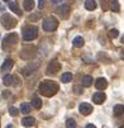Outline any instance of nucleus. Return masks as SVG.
<instances>
[{"instance_id":"nucleus-1","label":"nucleus","mask_w":124,"mask_h":128,"mask_svg":"<svg viewBox=\"0 0 124 128\" xmlns=\"http://www.w3.org/2000/svg\"><path fill=\"white\" fill-rule=\"evenodd\" d=\"M57 91H58V85L55 81L44 80L39 84V93L46 98H51L53 95H56Z\"/></svg>"},{"instance_id":"nucleus-2","label":"nucleus","mask_w":124,"mask_h":128,"mask_svg":"<svg viewBox=\"0 0 124 128\" xmlns=\"http://www.w3.org/2000/svg\"><path fill=\"white\" fill-rule=\"evenodd\" d=\"M16 44H18V36L15 33L8 34L3 41V50L6 51V52H10L11 50L15 48Z\"/></svg>"},{"instance_id":"nucleus-3","label":"nucleus","mask_w":124,"mask_h":128,"mask_svg":"<svg viewBox=\"0 0 124 128\" xmlns=\"http://www.w3.org/2000/svg\"><path fill=\"white\" fill-rule=\"evenodd\" d=\"M57 27H58V22L52 16H48L43 20V29L46 32H53L57 29Z\"/></svg>"},{"instance_id":"nucleus-4","label":"nucleus","mask_w":124,"mask_h":128,"mask_svg":"<svg viewBox=\"0 0 124 128\" xmlns=\"http://www.w3.org/2000/svg\"><path fill=\"white\" fill-rule=\"evenodd\" d=\"M38 36V28L37 27H27L23 32V40L24 41H33Z\"/></svg>"},{"instance_id":"nucleus-5","label":"nucleus","mask_w":124,"mask_h":128,"mask_svg":"<svg viewBox=\"0 0 124 128\" xmlns=\"http://www.w3.org/2000/svg\"><path fill=\"white\" fill-rule=\"evenodd\" d=\"M35 54H37V51H35L34 47H24L22 51H20V54L19 56L25 60V61H30L32 58L35 57Z\"/></svg>"},{"instance_id":"nucleus-6","label":"nucleus","mask_w":124,"mask_h":128,"mask_svg":"<svg viewBox=\"0 0 124 128\" xmlns=\"http://www.w3.org/2000/svg\"><path fill=\"white\" fill-rule=\"evenodd\" d=\"M1 23L6 29H11V28H14L16 26V20L14 19V18H11L10 14H4L1 16Z\"/></svg>"},{"instance_id":"nucleus-7","label":"nucleus","mask_w":124,"mask_h":128,"mask_svg":"<svg viewBox=\"0 0 124 128\" xmlns=\"http://www.w3.org/2000/svg\"><path fill=\"white\" fill-rule=\"evenodd\" d=\"M61 70V64L57 60H53L47 66V75H55Z\"/></svg>"},{"instance_id":"nucleus-8","label":"nucleus","mask_w":124,"mask_h":128,"mask_svg":"<svg viewBox=\"0 0 124 128\" xmlns=\"http://www.w3.org/2000/svg\"><path fill=\"white\" fill-rule=\"evenodd\" d=\"M79 110H80V113L82 116H89V114H91V112H93V106L90 104H87V103H82L79 106Z\"/></svg>"},{"instance_id":"nucleus-9","label":"nucleus","mask_w":124,"mask_h":128,"mask_svg":"<svg viewBox=\"0 0 124 128\" xmlns=\"http://www.w3.org/2000/svg\"><path fill=\"white\" fill-rule=\"evenodd\" d=\"M105 99H106V96H105L104 93H101V91H98V93H95V94L93 95V102H94L95 104H98V105L103 104V103L105 102Z\"/></svg>"},{"instance_id":"nucleus-10","label":"nucleus","mask_w":124,"mask_h":128,"mask_svg":"<svg viewBox=\"0 0 124 128\" xmlns=\"http://www.w3.org/2000/svg\"><path fill=\"white\" fill-rule=\"evenodd\" d=\"M106 86H108V81H106L104 78H100V79H98L95 81V88L98 90H105Z\"/></svg>"},{"instance_id":"nucleus-11","label":"nucleus","mask_w":124,"mask_h":128,"mask_svg":"<svg viewBox=\"0 0 124 128\" xmlns=\"http://www.w3.org/2000/svg\"><path fill=\"white\" fill-rule=\"evenodd\" d=\"M14 66V61L11 60V58H6L5 61H4V64L1 65V72H5V71H9V70H11V67Z\"/></svg>"},{"instance_id":"nucleus-12","label":"nucleus","mask_w":124,"mask_h":128,"mask_svg":"<svg viewBox=\"0 0 124 128\" xmlns=\"http://www.w3.org/2000/svg\"><path fill=\"white\" fill-rule=\"evenodd\" d=\"M68 13H70V6L68 5H62V6H60L57 9V14L61 15L62 18H66L68 15Z\"/></svg>"},{"instance_id":"nucleus-13","label":"nucleus","mask_w":124,"mask_h":128,"mask_svg":"<svg viewBox=\"0 0 124 128\" xmlns=\"http://www.w3.org/2000/svg\"><path fill=\"white\" fill-rule=\"evenodd\" d=\"M22 124L24 127H33L35 124V119L33 117H25V118L22 119Z\"/></svg>"},{"instance_id":"nucleus-14","label":"nucleus","mask_w":124,"mask_h":128,"mask_svg":"<svg viewBox=\"0 0 124 128\" xmlns=\"http://www.w3.org/2000/svg\"><path fill=\"white\" fill-rule=\"evenodd\" d=\"M15 80H16V78H14V76H11V75H6V76H4V85L5 86H10V85H15L16 82H15Z\"/></svg>"},{"instance_id":"nucleus-15","label":"nucleus","mask_w":124,"mask_h":128,"mask_svg":"<svg viewBox=\"0 0 124 128\" xmlns=\"http://www.w3.org/2000/svg\"><path fill=\"white\" fill-rule=\"evenodd\" d=\"M81 85H82L84 88H89V86H91V85H93V78H91V76H89V75L84 76V78H82V80H81Z\"/></svg>"},{"instance_id":"nucleus-16","label":"nucleus","mask_w":124,"mask_h":128,"mask_svg":"<svg viewBox=\"0 0 124 128\" xmlns=\"http://www.w3.org/2000/svg\"><path fill=\"white\" fill-rule=\"evenodd\" d=\"M23 8H24V10L32 12L33 8H34V0H24L23 2Z\"/></svg>"},{"instance_id":"nucleus-17","label":"nucleus","mask_w":124,"mask_h":128,"mask_svg":"<svg viewBox=\"0 0 124 128\" xmlns=\"http://www.w3.org/2000/svg\"><path fill=\"white\" fill-rule=\"evenodd\" d=\"M9 9H10L11 12H14L16 15H22V12H20L19 6H18V4H16L15 2H11V3H9Z\"/></svg>"},{"instance_id":"nucleus-18","label":"nucleus","mask_w":124,"mask_h":128,"mask_svg":"<svg viewBox=\"0 0 124 128\" xmlns=\"http://www.w3.org/2000/svg\"><path fill=\"white\" fill-rule=\"evenodd\" d=\"M61 81H62L63 84H67V82H70V81H72V74H71V72H65V74H62Z\"/></svg>"},{"instance_id":"nucleus-19","label":"nucleus","mask_w":124,"mask_h":128,"mask_svg":"<svg viewBox=\"0 0 124 128\" xmlns=\"http://www.w3.org/2000/svg\"><path fill=\"white\" fill-rule=\"evenodd\" d=\"M85 8L87 9V10H95V8H96V3H95V0H86L85 2Z\"/></svg>"},{"instance_id":"nucleus-20","label":"nucleus","mask_w":124,"mask_h":128,"mask_svg":"<svg viewBox=\"0 0 124 128\" xmlns=\"http://www.w3.org/2000/svg\"><path fill=\"white\" fill-rule=\"evenodd\" d=\"M113 112H114V116L115 117H119L124 113V106L123 105H115L114 109H113Z\"/></svg>"},{"instance_id":"nucleus-21","label":"nucleus","mask_w":124,"mask_h":128,"mask_svg":"<svg viewBox=\"0 0 124 128\" xmlns=\"http://www.w3.org/2000/svg\"><path fill=\"white\" fill-rule=\"evenodd\" d=\"M72 43H74V46H75V47L80 48V47H82V46H84L85 41H84V38H82V37H75V40L72 41Z\"/></svg>"},{"instance_id":"nucleus-22","label":"nucleus","mask_w":124,"mask_h":128,"mask_svg":"<svg viewBox=\"0 0 124 128\" xmlns=\"http://www.w3.org/2000/svg\"><path fill=\"white\" fill-rule=\"evenodd\" d=\"M32 105H33L35 109H41V108H42V100H41L39 98H37V96H34L33 100H32Z\"/></svg>"},{"instance_id":"nucleus-23","label":"nucleus","mask_w":124,"mask_h":128,"mask_svg":"<svg viewBox=\"0 0 124 128\" xmlns=\"http://www.w3.org/2000/svg\"><path fill=\"white\" fill-rule=\"evenodd\" d=\"M30 105L28 104V103H23L22 105H20V112L22 113H24V114H28V113H30Z\"/></svg>"},{"instance_id":"nucleus-24","label":"nucleus","mask_w":124,"mask_h":128,"mask_svg":"<svg viewBox=\"0 0 124 128\" xmlns=\"http://www.w3.org/2000/svg\"><path fill=\"white\" fill-rule=\"evenodd\" d=\"M66 128H76V122H75V119H67V122H66Z\"/></svg>"},{"instance_id":"nucleus-25","label":"nucleus","mask_w":124,"mask_h":128,"mask_svg":"<svg viewBox=\"0 0 124 128\" xmlns=\"http://www.w3.org/2000/svg\"><path fill=\"white\" fill-rule=\"evenodd\" d=\"M118 36H119V32H118V29L113 28V29H110V30H109V37H110V38H117Z\"/></svg>"},{"instance_id":"nucleus-26","label":"nucleus","mask_w":124,"mask_h":128,"mask_svg":"<svg viewBox=\"0 0 124 128\" xmlns=\"http://www.w3.org/2000/svg\"><path fill=\"white\" fill-rule=\"evenodd\" d=\"M9 113H10V116H13V117H16L18 114H19L18 109H16V108H14V106H11V108L9 109Z\"/></svg>"},{"instance_id":"nucleus-27","label":"nucleus","mask_w":124,"mask_h":128,"mask_svg":"<svg viewBox=\"0 0 124 128\" xmlns=\"http://www.w3.org/2000/svg\"><path fill=\"white\" fill-rule=\"evenodd\" d=\"M74 90H75V93H76L77 95H80V94L82 93V89H81V88H79V86H75V88H74Z\"/></svg>"},{"instance_id":"nucleus-28","label":"nucleus","mask_w":124,"mask_h":128,"mask_svg":"<svg viewBox=\"0 0 124 128\" xmlns=\"http://www.w3.org/2000/svg\"><path fill=\"white\" fill-rule=\"evenodd\" d=\"M112 10L113 12H119V5H118V3H115V4H113V6H112Z\"/></svg>"},{"instance_id":"nucleus-29","label":"nucleus","mask_w":124,"mask_h":128,"mask_svg":"<svg viewBox=\"0 0 124 128\" xmlns=\"http://www.w3.org/2000/svg\"><path fill=\"white\" fill-rule=\"evenodd\" d=\"M44 4H46V0H39V3H38V8H39V9H42V8L44 6Z\"/></svg>"},{"instance_id":"nucleus-30","label":"nucleus","mask_w":124,"mask_h":128,"mask_svg":"<svg viewBox=\"0 0 124 128\" xmlns=\"http://www.w3.org/2000/svg\"><path fill=\"white\" fill-rule=\"evenodd\" d=\"M51 2H52L53 4H58L60 2H62V0H51Z\"/></svg>"},{"instance_id":"nucleus-31","label":"nucleus","mask_w":124,"mask_h":128,"mask_svg":"<svg viewBox=\"0 0 124 128\" xmlns=\"http://www.w3.org/2000/svg\"><path fill=\"white\" fill-rule=\"evenodd\" d=\"M86 128H96V127H95L94 124H87V126H86Z\"/></svg>"},{"instance_id":"nucleus-32","label":"nucleus","mask_w":124,"mask_h":128,"mask_svg":"<svg viewBox=\"0 0 124 128\" xmlns=\"http://www.w3.org/2000/svg\"><path fill=\"white\" fill-rule=\"evenodd\" d=\"M5 128H15V127H14V126H11V124H9V126H6Z\"/></svg>"},{"instance_id":"nucleus-33","label":"nucleus","mask_w":124,"mask_h":128,"mask_svg":"<svg viewBox=\"0 0 124 128\" xmlns=\"http://www.w3.org/2000/svg\"><path fill=\"white\" fill-rule=\"evenodd\" d=\"M109 2H112L113 4H115V3H118V0H109Z\"/></svg>"},{"instance_id":"nucleus-34","label":"nucleus","mask_w":124,"mask_h":128,"mask_svg":"<svg viewBox=\"0 0 124 128\" xmlns=\"http://www.w3.org/2000/svg\"><path fill=\"white\" fill-rule=\"evenodd\" d=\"M122 42H123V44H124V36H123V37H122Z\"/></svg>"},{"instance_id":"nucleus-35","label":"nucleus","mask_w":124,"mask_h":128,"mask_svg":"<svg viewBox=\"0 0 124 128\" xmlns=\"http://www.w3.org/2000/svg\"><path fill=\"white\" fill-rule=\"evenodd\" d=\"M120 128H124V126H122V127H120Z\"/></svg>"},{"instance_id":"nucleus-36","label":"nucleus","mask_w":124,"mask_h":128,"mask_svg":"<svg viewBox=\"0 0 124 128\" xmlns=\"http://www.w3.org/2000/svg\"><path fill=\"white\" fill-rule=\"evenodd\" d=\"M4 2H9V0H4Z\"/></svg>"}]
</instances>
